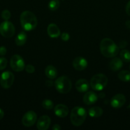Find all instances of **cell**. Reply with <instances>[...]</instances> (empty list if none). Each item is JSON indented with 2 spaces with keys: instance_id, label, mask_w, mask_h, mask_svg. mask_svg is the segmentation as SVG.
<instances>
[{
  "instance_id": "8fae6325",
  "label": "cell",
  "mask_w": 130,
  "mask_h": 130,
  "mask_svg": "<svg viewBox=\"0 0 130 130\" xmlns=\"http://www.w3.org/2000/svg\"><path fill=\"white\" fill-rule=\"evenodd\" d=\"M50 118L48 116H42L38 119L36 126L39 130H47L50 125Z\"/></svg>"
},
{
  "instance_id": "7a4b0ae2",
  "label": "cell",
  "mask_w": 130,
  "mask_h": 130,
  "mask_svg": "<svg viewBox=\"0 0 130 130\" xmlns=\"http://www.w3.org/2000/svg\"><path fill=\"white\" fill-rule=\"evenodd\" d=\"M20 24L23 29L27 31H31L35 29L38 24L36 15L30 11H24L20 17Z\"/></svg>"
},
{
  "instance_id": "74e56055",
  "label": "cell",
  "mask_w": 130,
  "mask_h": 130,
  "mask_svg": "<svg viewBox=\"0 0 130 130\" xmlns=\"http://www.w3.org/2000/svg\"><path fill=\"white\" fill-rule=\"evenodd\" d=\"M129 69H130V65H129Z\"/></svg>"
},
{
  "instance_id": "d4e9b609",
  "label": "cell",
  "mask_w": 130,
  "mask_h": 130,
  "mask_svg": "<svg viewBox=\"0 0 130 130\" xmlns=\"http://www.w3.org/2000/svg\"><path fill=\"white\" fill-rule=\"evenodd\" d=\"M1 17L3 20H8L11 17V13L9 10H5L1 12Z\"/></svg>"
},
{
  "instance_id": "9c48e42d",
  "label": "cell",
  "mask_w": 130,
  "mask_h": 130,
  "mask_svg": "<svg viewBox=\"0 0 130 130\" xmlns=\"http://www.w3.org/2000/svg\"><path fill=\"white\" fill-rule=\"evenodd\" d=\"M37 119V115L33 110L27 112L22 119V123L24 126L31 127L34 124Z\"/></svg>"
},
{
  "instance_id": "3957f363",
  "label": "cell",
  "mask_w": 130,
  "mask_h": 130,
  "mask_svg": "<svg viewBox=\"0 0 130 130\" xmlns=\"http://www.w3.org/2000/svg\"><path fill=\"white\" fill-rule=\"evenodd\" d=\"M87 117L86 110L82 107H75L71 110L70 114V120L75 126L82 125L85 121Z\"/></svg>"
},
{
  "instance_id": "f546056e",
  "label": "cell",
  "mask_w": 130,
  "mask_h": 130,
  "mask_svg": "<svg viewBox=\"0 0 130 130\" xmlns=\"http://www.w3.org/2000/svg\"><path fill=\"white\" fill-rule=\"evenodd\" d=\"M127 45V43L126 41H121L119 44V48H125Z\"/></svg>"
},
{
  "instance_id": "f1b7e54d",
  "label": "cell",
  "mask_w": 130,
  "mask_h": 130,
  "mask_svg": "<svg viewBox=\"0 0 130 130\" xmlns=\"http://www.w3.org/2000/svg\"><path fill=\"white\" fill-rule=\"evenodd\" d=\"M6 52H7V50H6V47L3 46H0V55L1 56L5 55L6 53Z\"/></svg>"
},
{
  "instance_id": "44dd1931",
  "label": "cell",
  "mask_w": 130,
  "mask_h": 130,
  "mask_svg": "<svg viewBox=\"0 0 130 130\" xmlns=\"http://www.w3.org/2000/svg\"><path fill=\"white\" fill-rule=\"evenodd\" d=\"M118 78L124 82L130 81V72L128 71H122L118 74Z\"/></svg>"
},
{
  "instance_id": "603a6c76",
  "label": "cell",
  "mask_w": 130,
  "mask_h": 130,
  "mask_svg": "<svg viewBox=\"0 0 130 130\" xmlns=\"http://www.w3.org/2000/svg\"><path fill=\"white\" fill-rule=\"evenodd\" d=\"M48 6L50 10H51V11H56L60 6L59 0H51L48 3Z\"/></svg>"
},
{
  "instance_id": "9a60e30c",
  "label": "cell",
  "mask_w": 130,
  "mask_h": 130,
  "mask_svg": "<svg viewBox=\"0 0 130 130\" xmlns=\"http://www.w3.org/2000/svg\"><path fill=\"white\" fill-rule=\"evenodd\" d=\"M75 88L79 92H86L89 88V84L87 80L84 79H80L76 82Z\"/></svg>"
},
{
  "instance_id": "5b68a950",
  "label": "cell",
  "mask_w": 130,
  "mask_h": 130,
  "mask_svg": "<svg viewBox=\"0 0 130 130\" xmlns=\"http://www.w3.org/2000/svg\"><path fill=\"white\" fill-rule=\"evenodd\" d=\"M108 83V78L103 74H95L90 79V85L92 88L96 91H101Z\"/></svg>"
},
{
  "instance_id": "1f68e13d",
  "label": "cell",
  "mask_w": 130,
  "mask_h": 130,
  "mask_svg": "<svg viewBox=\"0 0 130 130\" xmlns=\"http://www.w3.org/2000/svg\"><path fill=\"white\" fill-rule=\"evenodd\" d=\"M45 85L47 86H48V87H51V86H52L54 85L53 81H52L50 79H49L47 80V81H45Z\"/></svg>"
},
{
  "instance_id": "8992f818",
  "label": "cell",
  "mask_w": 130,
  "mask_h": 130,
  "mask_svg": "<svg viewBox=\"0 0 130 130\" xmlns=\"http://www.w3.org/2000/svg\"><path fill=\"white\" fill-rule=\"evenodd\" d=\"M0 34L6 38H11L15 34V27L14 24L8 20L0 24Z\"/></svg>"
},
{
  "instance_id": "277c9868",
  "label": "cell",
  "mask_w": 130,
  "mask_h": 130,
  "mask_svg": "<svg viewBox=\"0 0 130 130\" xmlns=\"http://www.w3.org/2000/svg\"><path fill=\"white\" fill-rule=\"evenodd\" d=\"M54 85L57 91L62 94H66L70 92L72 86L71 80L66 76L58 77L55 81Z\"/></svg>"
},
{
  "instance_id": "30bf717a",
  "label": "cell",
  "mask_w": 130,
  "mask_h": 130,
  "mask_svg": "<svg viewBox=\"0 0 130 130\" xmlns=\"http://www.w3.org/2000/svg\"><path fill=\"white\" fill-rule=\"evenodd\" d=\"M126 97L122 94H117L112 98L110 100L111 106L115 109L121 108L126 103Z\"/></svg>"
},
{
  "instance_id": "6da1fadb",
  "label": "cell",
  "mask_w": 130,
  "mask_h": 130,
  "mask_svg": "<svg viewBox=\"0 0 130 130\" xmlns=\"http://www.w3.org/2000/svg\"><path fill=\"white\" fill-rule=\"evenodd\" d=\"M100 52L104 57L113 58L116 57L119 52L118 46L110 38H104L100 43Z\"/></svg>"
},
{
  "instance_id": "7402d4cb",
  "label": "cell",
  "mask_w": 130,
  "mask_h": 130,
  "mask_svg": "<svg viewBox=\"0 0 130 130\" xmlns=\"http://www.w3.org/2000/svg\"><path fill=\"white\" fill-rule=\"evenodd\" d=\"M120 57L122 61L125 62H130V52L127 50L123 49L120 52Z\"/></svg>"
},
{
  "instance_id": "d590c367",
  "label": "cell",
  "mask_w": 130,
  "mask_h": 130,
  "mask_svg": "<svg viewBox=\"0 0 130 130\" xmlns=\"http://www.w3.org/2000/svg\"><path fill=\"white\" fill-rule=\"evenodd\" d=\"M105 94L103 93H101L99 94V97L103 98V97H105Z\"/></svg>"
},
{
  "instance_id": "d6a6232c",
  "label": "cell",
  "mask_w": 130,
  "mask_h": 130,
  "mask_svg": "<svg viewBox=\"0 0 130 130\" xmlns=\"http://www.w3.org/2000/svg\"><path fill=\"white\" fill-rule=\"evenodd\" d=\"M61 129V126H60L59 124H56L52 126V129L53 130H60Z\"/></svg>"
},
{
  "instance_id": "2e32d148",
  "label": "cell",
  "mask_w": 130,
  "mask_h": 130,
  "mask_svg": "<svg viewBox=\"0 0 130 130\" xmlns=\"http://www.w3.org/2000/svg\"><path fill=\"white\" fill-rule=\"evenodd\" d=\"M47 33L48 35L52 38H58L61 34V31L58 26L55 24H50L47 27Z\"/></svg>"
},
{
  "instance_id": "484cf974",
  "label": "cell",
  "mask_w": 130,
  "mask_h": 130,
  "mask_svg": "<svg viewBox=\"0 0 130 130\" xmlns=\"http://www.w3.org/2000/svg\"><path fill=\"white\" fill-rule=\"evenodd\" d=\"M8 61L6 58H4V57H1L0 58V71L4 70L7 66Z\"/></svg>"
},
{
  "instance_id": "4fadbf2b",
  "label": "cell",
  "mask_w": 130,
  "mask_h": 130,
  "mask_svg": "<svg viewBox=\"0 0 130 130\" xmlns=\"http://www.w3.org/2000/svg\"><path fill=\"white\" fill-rule=\"evenodd\" d=\"M54 113L57 117L65 118L68 115L69 109L68 107L64 104H58L55 107Z\"/></svg>"
},
{
  "instance_id": "7c38bea8",
  "label": "cell",
  "mask_w": 130,
  "mask_h": 130,
  "mask_svg": "<svg viewBox=\"0 0 130 130\" xmlns=\"http://www.w3.org/2000/svg\"><path fill=\"white\" fill-rule=\"evenodd\" d=\"M73 66L77 71H84L87 67V61L83 57H76L73 61Z\"/></svg>"
},
{
  "instance_id": "836d02e7",
  "label": "cell",
  "mask_w": 130,
  "mask_h": 130,
  "mask_svg": "<svg viewBox=\"0 0 130 130\" xmlns=\"http://www.w3.org/2000/svg\"><path fill=\"white\" fill-rule=\"evenodd\" d=\"M125 25H126V27L128 29H130V20H127L125 23Z\"/></svg>"
},
{
  "instance_id": "8d00e7d4",
  "label": "cell",
  "mask_w": 130,
  "mask_h": 130,
  "mask_svg": "<svg viewBox=\"0 0 130 130\" xmlns=\"http://www.w3.org/2000/svg\"><path fill=\"white\" fill-rule=\"evenodd\" d=\"M129 108H130V104H129Z\"/></svg>"
},
{
  "instance_id": "83f0119b",
  "label": "cell",
  "mask_w": 130,
  "mask_h": 130,
  "mask_svg": "<svg viewBox=\"0 0 130 130\" xmlns=\"http://www.w3.org/2000/svg\"><path fill=\"white\" fill-rule=\"evenodd\" d=\"M61 38L62 41H67L70 39V35H69L68 33L63 32L61 35Z\"/></svg>"
},
{
  "instance_id": "ffe728a7",
  "label": "cell",
  "mask_w": 130,
  "mask_h": 130,
  "mask_svg": "<svg viewBox=\"0 0 130 130\" xmlns=\"http://www.w3.org/2000/svg\"><path fill=\"white\" fill-rule=\"evenodd\" d=\"M27 41V35L24 32H21L19 33L15 38V43L17 46H21L25 44Z\"/></svg>"
},
{
  "instance_id": "d6986e66",
  "label": "cell",
  "mask_w": 130,
  "mask_h": 130,
  "mask_svg": "<svg viewBox=\"0 0 130 130\" xmlns=\"http://www.w3.org/2000/svg\"><path fill=\"white\" fill-rule=\"evenodd\" d=\"M103 110L99 107H93L89 110V115L92 118H99L103 114Z\"/></svg>"
},
{
  "instance_id": "5bb4252c",
  "label": "cell",
  "mask_w": 130,
  "mask_h": 130,
  "mask_svg": "<svg viewBox=\"0 0 130 130\" xmlns=\"http://www.w3.org/2000/svg\"><path fill=\"white\" fill-rule=\"evenodd\" d=\"M98 95L95 93H94L93 91H88L84 95V97H83V101H84V104L89 105L94 104L98 100Z\"/></svg>"
},
{
  "instance_id": "4dcf8cb0",
  "label": "cell",
  "mask_w": 130,
  "mask_h": 130,
  "mask_svg": "<svg viewBox=\"0 0 130 130\" xmlns=\"http://www.w3.org/2000/svg\"><path fill=\"white\" fill-rule=\"evenodd\" d=\"M126 12L129 16H130V1H128L126 6Z\"/></svg>"
},
{
  "instance_id": "e0dca14e",
  "label": "cell",
  "mask_w": 130,
  "mask_h": 130,
  "mask_svg": "<svg viewBox=\"0 0 130 130\" xmlns=\"http://www.w3.org/2000/svg\"><path fill=\"white\" fill-rule=\"evenodd\" d=\"M123 66V62L122 59L116 57L113 58L110 62V68L112 71H117L121 69Z\"/></svg>"
},
{
  "instance_id": "ba28073f",
  "label": "cell",
  "mask_w": 130,
  "mask_h": 130,
  "mask_svg": "<svg viewBox=\"0 0 130 130\" xmlns=\"http://www.w3.org/2000/svg\"><path fill=\"white\" fill-rule=\"evenodd\" d=\"M10 66L15 72H21L25 69V62L19 55H14L10 59Z\"/></svg>"
},
{
  "instance_id": "e575fe53",
  "label": "cell",
  "mask_w": 130,
  "mask_h": 130,
  "mask_svg": "<svg viewBox=\"0 0 130 130\" xmlns=\"http://www.w3.org/2000/svg\"><path fill=\"white\" fill-rule=\"evenodd\" d=\"M4 117V112L3 111V110L1 109H0V120L3 119V118Z\"/></svg>"
},
{
  "instance_id": "52a82bcc",
  "label": "cell",
  "mask_w": 130,
  "mask_h": 130,
  "mask_svg": "<svg viewBox=\"0 0 130 130\" xmlns=\"http://www.w3.org/2000/svg\"><path fill=\"white\" fill-rule=\"evenodd\" d=\"M15 79V76L10 71L3 72L0 77V85L3 88L8 89L12 86Z\"/></svg>"
},
{
  "instance_id": "4316f807",
  "label": "cell",
  "mask_w": 130,
  "mask_h": 130,
  "mask_svg": "<svg viewBox=\"0 0 130 130\" xmlns=\"http://www.w3.org/2000/svg\"><path fill=\"white\" fill-rule=\"evenodd\" d=\"M25 70L29 74H33V72H34L35 71V68L31 64L27 65L26 66H25Z\"/></svg>"
},
{
  "instance_id": "ac0fdd59",
  "label": "cell",
  "mask_w": 130,
  "mask_h": 130,
  "mask_svg": "<svg viewBox=\"0 0 130 130\" xmlns=\"http://www.w3.org/2000/svg\"><path fill=\"white\" fill-rule=\"evenodd\" d=\"M45 74L48 79H53L57 77V71L54 66H48L45 69Z\"/></svg>"
},
{
  "instance_id": "cb8c5ba5",
  "label": "cell",
  "mask_w": 130,
  "mask_h": 130,
  "mask_svg": "<svg viewBox=\"0 0 130 130\" xmlns=\"http://www.w3.org/2000/svg\"><path fill=\"white\" fill-rule=\"evenodd\" d=\"M42 106L47 110H51L54 107V103L49 99H45L42 102Z\"/></svg>"
}]
</instances>
